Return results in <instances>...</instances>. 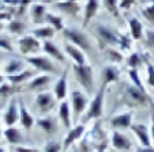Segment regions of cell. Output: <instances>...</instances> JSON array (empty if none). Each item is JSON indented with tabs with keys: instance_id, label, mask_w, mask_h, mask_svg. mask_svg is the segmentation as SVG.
I'll return each instance as SVG.
<instances>
[{
	"instance_id": "1",
	"label": "cell",
	"mask_w": 154,
	"mask_h": 152,
	"mask_svg": "<svg viewBox=\"0 0 154 152\" xmlns=\"http://www.w3.org/2000/svg\"><path fill=\"white\" fill-rule=\"evenodd\" d=\"M93 33L100 50H104L109 46H117L120 35H122V33H119L115 27L104 25V23H96L93 27Z\"/></svg>"
},
{
	"instance_id": "2",
	"label": "cell",
	"mask_w": 154,
	"mask_h": 152,
	"mask_svg": "<svg viewBox=\"0 0 154 152\" xmlns=\"http://www.w3.org/2000/svg\"><path fill=\"white\" fill-rule=\"evenodd\" d=\"M122 99L128 107H140V106L143 107L149 102H151L147 92L139 90L134 84H128V86H125L123 88Z\"/></svg>"
},
{
	"instance_id": "3",
	"label": "cell",
	"mask_w": 154,
	"mask_h": 152,
	"mask_svg": "<svg viewBox=\"0 0 154 152\" xmlns=\"http://www.w3.org/2000/svg\"><path fill=\"white\" fill-rule=\"evenodd\" d=\"M72 73L75 80L79 83V86L87 92L91 94L94 91V73L93 68L89 63L79 65V64H74L72 65Z\"/></svg>"
},
{
	"instance_id": "4",
	"label": "cell",
	"mask_w": 154,
	"mask_h": 152,
	"mask_svg": "<svg viewBox=\"0 0 154 152\" xmlns=\"http://www.w3.org/2000/svg\"><path fill=\"white\" fill-rule=\"evenodd\" d=\"M71 110H72V121H78L82 115L86 113L87 106L90 103L89 94H86L82 90H72L71 91Z\"/></svg>"
},
{
	"instance_id": "5",
	"label": "cell",
	"mask_w": 154,
	"mask_h": 152,
	"mask_svg": "<svg viewBox=\"0 0 154 152\" xmlns=\"http://www.w3.org/2000/svg\"><path fill=\"white\" fill-rule=\"evenodd\" d=\"M105 88L106 87L101 86V88L98 90V92H96L93 97V99L90 100V103L87 106V110L83 115V121L87 122V121L91 120H98L101 118L102 113H104V98H105Z\"/></svg>"
},
{
	"instance_id": "6",
	"label": "cell",
	"mask_w": 154,
	"mask_h": 152,
	"mask_svg": "<svg viewBox=\"0 0 154 152\" xmlns=\"http://www.w3.org/2000/svg\"><path fill=\"white\" fill-rule=\"evenodd\" d=\"M61 34L67 41H70V43L81 48L83 52H90L91 50L90 38L87 37V34L83 33L82 30L75 29V27H64Z\"/></svg>"
},
{
	"instance_id": "7",
	"label": "cell",
	"mask_w": 154,
	"mask_h": 152,
	"mask_svg": "<svg viewBox=\"0 0 154 152\" xmlns=\"http://www.w3.org/2000/svg\"><path fill=\"white\" fill-rule=\"evenodd\" d=\"M26 63L30 64L35 71H40L42 73H56L57 72V67H56L53 58L45 55H34V56H27Z\"/></svg>"
},
{
	"instance_id": "8",
	"label": "cell",
	"mask_w": 154,
	"mask_h": 152,
	"mask_svg": "<svg viewBox=\"0 0 154 152\" xmlns=\"http://www.w3.org/2000/svg\"><path fill=\"white\" fill-rule=\"evenodd\" d=\"M56 97L53 92L51 91H41L37 92L35 95V107H37L38 113L41 115L51 114L53 109L56 106Z\"/></svg>"
},
{
	"instance_id": "9",
	"label": "cell",
	"mask_w": 154,
	"mask_h": 152,
	"mask_svg": "<svg viewBox=\"0 0 154 152\" xmlns=\"http://www.w3.org/2000/svg\"><path fill=\"white\" fill-rule=\"evenodd\" d=\"M18 46H19V52L25 57L34 56L40 50H42V43L34 35H22L18 41Z\"/></svg>"
},
{
	"instance_id": "10",
	"label": "cell",
	"mask_w": 154,
	"mask_h": 152,
	"mask_svg": "<svg viewBox=\"0 0 154 152\" xmlns=\"http://www.w3.org/2000/svg\"><path fill=\"white\" fill-rule=\"evenodd\" d=\"M132 120H134V112L128 110L124 113H119V114L113 115L111 118V128L113 130H123V129H130L132 125Z\"/></svg>"
},
{
	"instance_id": "11",
	"label": "cell",
	"mask_w": 154,
	"mask_h": 152,
	"mask_svg": "<svg viewBox=\"0 0 154 152\" xmlns=\"http://www.w3.org/2000/svg\"><path fill=\"white\" fill-rule=\"evenodd\" d=\"M47 3H51L52 7L59 10L60 12L70 16H78V14L82 11V4L76 3V1H70V0H60V1H49L47 0Z\"/></svg>"
},
{
	"instance_id": "12",
	"label": "cell",
	"mask_w": 154,
	"mask_h": 152,
	"mask_svg": "<svg viewBox=\"0 0 154 152\" xmlns=\"http://www.w3.org/2000/svg\"><path fill=\"white\" fill-rule=\"evenodd\" d=\"M52 82V76L51 73H41V75H35V78H33L32 80H29V83L26 84L25 91L27 92H41L49 86V83Z\"/></svg>"
},
{
	"instance_id": "13",
	"label": "cell",
	"mask_w": 154,
	"mask_h": 152,
	"mask_svg": "<svg viewBox=\"0 0 154 152\" xmlns=\"http://www.w3.org/2000/svg\"><path fill=\"white\" fill-rule=\"evenodd\" d=\"M3 122L6 126H15V124L19 122V105L17 99L11 98L6 110L3 113Z\"/></svg>"
},
{
	"instance_id": "14",
	"label": "cell",
	"mask_w": 154,
	"mask_h": 152,
	"mask_svg": "<svg viewBox=\"0 0 154 152\" xmlns=\"http://www.w3.org/2000/svg\"><path fill=\"white\" fill-rule=\"evenodd\" d=\"M35 124H37L38 128L42 129L44 132H45V135H48V136L55 135L59 129V118L53 117V115H51V114L42 115V117L37 118Z\"/></svg>"
},
{
	"instance_id": "15",
	"label": "cell",
	"mask_w": 154,
	"mask_h": 152,
	"mask_svg": "<svg viewBox=\"0 0 154 152\" xmlns=\"http://www.w3.org/2000/svg\"><path fill=\"white\" fill-rule=\"evenodd\" d=\"M111 143H112V147L116 151H120V152H128L132 148V140L125 133L119 132V130H113L111 137Z\"/></svg>"
},
{
	"instance_id": "16",
	"label": "cell",
	"mask_w": 154,
	"mask_h": 152,
	"mask_svg": "<svg viewBox=\"0 0 154 152\" xmlns=\"http://www.w3.org/2000/svg\"><path fill=\"white\" fill-rule=\"evenodd\" d=\"M57 118L64 128H72V110H71V103L67 99L60 100L59 105V112H57Z\"/></svg>"
},
{
	"instance_id": "17",
	"label": "cell",
	"mask_w": 154,
	"mask_h": 152,
	"mask_svg": "<svg viewBox=\"0 0 154 152\" xmlns=\"http://www.w3.org/2000/svg\"><path fill=\"white\" fill-rule=\"evenodd\" d=\"M85 130H86L85 124H79V125H75L74 128H70L63 140V151H67L72 144H75L76 140H79L85 135Z\"/></svg>"
},
{
	"instance_id": "18",
	"label": "cell",
	"mask_w": 154,
	"mask_h": 152,
	"mask_svg": "<svg viewBox=\"0 0 154 152\" xmlns=\"http://www.w3.org/2000/svg\"><path fill=\"white\" fill-rule=\"evenodd\" d=\"M130 129L132 130V133L138 137V140H139V143L142 147H150L151 145L150 129H149L145 124H132Z\"/></svg>"
},
{
	"instance_id": "19",
	"label": "cell",
	"mask_w": 154,
	"mask_h": 152,
	"mask_svg": "<svg viewBox=\"0 0 154 152\" xmlns=\"http://www.w3.org/2000/svg\"><path fill=\"white\" fill-rule=\"evenodd\" d=\"M100 7H101L100 0H87L86 6H85V11H83L82 27H87V25L96 18V15L100 11Z\"/></svg>"
},
{
	"instance_id": "20",
	"label": "cell",
	"mask_w": 154,
	"mask_h": 152,
	"mask_svg": "<svg viewBox=\"0 0 154 152\" xmlns=\"http://www.w3.org/2000/svg\"><path fill=\"white\" fill-rule=\"evenodd\" d=\"M42 50L45 52V55L49 56L51 58H53L55 61H59V63H66V55L60 50L57 45H56L53 41L48 40L42 42Z\"/></svg>"
},
{
	"instance_id": "21",
	"label": "cell",
	"mask_w": 154,
	"mask_h": 152,
	"mask_svg": "<svg viewBox=\"0 0 154 152\" xmlns=\"http://www.w3.org/2000/svg\"><path fill=\"white\" fill-rule=\"evenodd\" d=\"M3 136L7 143L14 147L22 145V143H23V140H25V136H23V133H22V130H20L19 128H17V126H7L3 132Z\"/></svg>"
},
{
	"instance_id": "22",
	"label": "cell",
	"mask_w": 154,
	"mask_h": 152,
	"mask_svg": "<svg viewBox=\"0 0 154 152\" xmlns=\"http://www.w3.org/2000/svg\"><path fill=\"white\" fill-rule=\"evenodd\" d=\"M48 8L47 4L44 3H33L30 6V16H32L33 23L35 25H41L47 20V15H48Z\"/></svg>"
},
{
	"instance_id": "23",
	"label": "cell",
	"mask_w": 154,
	"mask_h": 152,
	"mask_svg": "<svg viewBox=\"0 0 154 152\" xmlns=\"http://www.w3.org/2000/svg\"><path fill=\"white\" fill-rule=\"evenodd\" d=\"M53 94H55L57 100H64L67 98L68 92V82H67V71H64L60 75V78L56 80L55 87H53Z\"/></svg>"
},
{
	"instance_id": "24",
	"label": "cell",
	"mask_w": 154,
	"mask_h": 152,
	"mask_svg": "<svg viewBox=\"0 0 154 152\" xmlns=\"http://www.w3.org/2000/svg\"><path fill=\"white\" fill-rule=\"evenodd\" d=\"M64 53L74 61V64H79V65H83V64H87L86 60V55L82 50L81 48L72 45V43H67L66 48H64Z\"/></svg>"
},
{
	"instance_id": "25",
	"label": "cell",
	"mask_w": 154,
	"mask_h": 152,
	"mask_svg": "<svg viewBox=\"0 0 154 152\" xmlns=\"http://www.w3.org/2000/svg\"><path fill=\"white\" fill-rule=\"evenodd\" d=\"M127 25H128V29H130V35L134 41H139L145 37V29H143V25L138 18H135V16L128 18Z\"/></svg>"
},
{
	"instance_id": "26",
	"label": "cell",
	"mask_w": 154,
	"mask_h": 152,
	"mask_svg": "<svg viewBox=\"0 0 154 152\" xmlns=\"http://www.w3.org/2000/svg\"><path fill=\"white\" fill-rule=\"evenodd\" d=\"M120 78V69L116 65H106L104 67L101 72V79H102V84L101 86L106 87L108 84H112L115 82H117Z\"/></svg>"
},
{
	"instance_id": "27",
	"label": "cell",
	"mask_w": 154,
	"mask_h": 152,
	"mask_svg": "<svg viewBox=\"0 0 154 152\" xmlns=\"http://www.w3.org/2000/svg\"><path fill=\"white\" fill-rule=\"evenodd\" d=\"M19 122L25 130H30L33 128V125L35 124V118L27 110V107L25 106V103L22 100L19 102Z\"/></svg>"
},
{
	"instance_id": "28",
	"label": "cell",
	"mask_w": 154,
	"mask_h": 152,
	"mask_svg": "<svg viewBox=\"0 0 154 152\" xmlns=\"http://www.w3.org/2000/svg\"><path fill=\"white\" fill-rule=\"evenodd\" d=\"M33 76H35V69H23V71L19 72V73L7 76V80H8L11 84L20 86L22 83H26L27 80H32Z\"/></svg>"
},
{
	"instance_id": "29",
	"label": "cell",
	"mask_w": 154,
	"mask_h": 152,
	"mask_svg": "<svg viewBox=\"0 0 154 152\" xmlns=\"http://www.w3.org/2000/svg\"><path fill=\"white\" fill-rule=\"evenodd\" d=\"M25 63L26 60H20V58H10L3 67V72L10 76V75H15V73H19L25 69Z\"/></svg>"
},
{
	"instance_id": "30",
	"label": "cell",
	"mask_w": 154,
	"mask_h": 152,
	"mask_svg": "<svg viewBox=\"0 0 154 152\" xmlns=\"http://www.w3.org/2000/svg\"><path fill=\"white\" fill-rule=\"evenodd\" d=\"M102 52L105 53V58L112 64H119L125 60L124 56H123V52L117 46H109V48L104 49Z\"/></svg>"
},
{
	"instance_id": "31",
	"label": "cell",
	"mask_w": 154,
	"mask_h": 152,
	"mask_svg": "<svg viewBox=\"0 0 154 152\" xmlns=\"http://www.w3.org/2000/svg\"><path fill=\"white\" fill-rule=\"evenodd\" d=\"M56 33L57 31H56L52 26H49V25L35 27V29L33 30V35H34L35 38H38V40H42V41H48V40H51V38H53Z\"/></svg>"
},
{
	"instance_id": "32",
	"label": "cell",
	"mask_w": 154,
	"mask_h": 152,
	"mask_svg": "<svg viewBox=\"0 0 154 152\" xmlns=\"http://www.w3.org/2000/svg\"><path fill=\"white\" fill-rule=\"evenodd\" d=\"M6 29L8 30L10 34L23 35L25 31H26V23L22 22V20H19V19H11L8 23H7Z\"/></svg>"
},
{
	"instance_id": "33",
	"label": "cell",
	"mask_w": 154,
	"mask_h": 152,
	"mask_svg": "<svg viewBox=\"0 0 154 152\" xmlns=\"http://www.w3.org/2000/svg\"><path fill=\"white\" fill-rule=\"evenodd\" d=\"M140 14L146 22L154 25V0H150L140 7Z\"/></svg>"
},
{
	"instance_id": "34",
	"label": "cell",
	"mask_w": 154,
	"mask_h": 152,
	"mask_svg": "<svg viewBox=\"0 0 154 152\" xmlns=\"http://www.w3.org/2000/svg\"><path fill=\"white\" fill-rule=\"evenodd\" d=\"M45 22L52 26L56 31H63L64 30V22H63V18L60 15H56V14H52V12H48L47 15V20Z\"/></svg>"
},
{
	"instance_id": "35",
	"label": "cell",
	"mask_w": 154,
	"mask_h": 152,
	"mask_svg": "<svg viewBox=\"0 0 154 152\" xmlns=\"http://www.w3.org/2000/svg\"><path fill=\"white\" fill-rule=\"evenodd\" d=\"M143 63H145V56H140L138 52H132L125 58L127 67L128 68H132V69H138Z\"/></svg>"
},
{
	"instance_id": "36",
	"label": "cell",
	"mask_w": 154,
	"mask_h": 152,
	"mask_svg": "<svg viewBox=\"0 0 154 152\" xmlns=\"http://www.w3.org/2000/svg\"><path fill=\"white\" fill-rule=\"evenodd\" d=\"M20 90L18 88V86L15 84H11L10 82H4V83L0 84V97L2 98H12L14 94L19 92Z\"/></svg>"
},
{
	"instance_id": "37",
	"label": "cell",
	"mask_w": 154,
	"mask_h": 152,
	"mask_svg": "<svg viewBox=\"0 0 154 152\" xmlns=\"http://www.w3.org/2000/svg\"><path fill=\"white\" fill-rule=\"evenodd\" d=\"M104 3V7L109 14L112 15L113 18L119 19L120 18V3L119 0H102Z\"/></svg>"
},
{
	"instance_id": "38",
	"label": "cell",
	"mask_w": 154,
	"mask_h": 152,
	"mask_svg": "<svg viewBox=\"0 0 154 152\" xmlns=\"http://www.w3.org/2000/svg\"><path fill=\"white\" fill-rule=\"evenodd\" d=\"M128 78H130V80H131V84H134V86H137L139 90L147 92L146 88L143 87L142 79H140V76H139V71H138V69H132V68L128 69Z\"/></svg>"
},
{
	"instance_id": "39",
	"label": "cell",
	"mask_w": 154,
	"mask_h": 152,
	"mask_svg": "<svg viewBox=\"0 0 154 152\" xmlns=\"http://www.w3.org/2000/svg\"><path fill=\"white\" fill-rule=\"evenodd\" d=\"M63 151V143L56 140H51L44 145V152H61Z\"/></svg>"
},
{
	"instance_id": "40",
	"label": "cell",
	"mask_w": 154,
	"mask_h": 152,
	"mask_svg": "<svg viewBox=\"0 0 154 152\" xmlns=\"http://www.w3.org/2000/svg\"><path fill=\"white\" fill-rule=\"evenodd\" d=\"M131 45H132V38H131V35H128V34H123V33H122L117 48H119L120 50H122V52H124V50H128V49L131 48Z\"/></svg>"
},
{
	"instance_id": "41",
	"label": "cell",
	"mask_w": 154,
	"mask_h": 152,
	"mask_svg": "<svg viewBox=\"0 0 154 152\" xmlns=\"http://www.w3.org/2000/svg\"><path fill=\"white\" fill-rule=\"evenodd\" d=\"M145 64H146V71H147V83L151 88H154V64H151L146 56H145Z\"/></svg>"
},
{
	"instance_id": "42",
	"label": "cell",
	"mask_w": 154,
	"mask_h": 152,
	"mask_svg": "<svg viewBox=\"0 0 154 152\" xmlns=\"http://www.w3.org/2000/svg\"><path fill=\"white\" fill-rule=\"evenodd\" d=\"M0 49L6 50V52H14V46H12L11 41L4 35H0Z\"/></svg>"
},
{
	"instance_id": "43",
	"label": "cell",
	"mask_w": 154,
	"mask_h": 152,
	"mask_svg": "<svg viewBox=\"0 0 154 152\" xmlns=\"http://www.w3.org/2000/svg\"><path fill=\"white\" fill-rule=\"evenodd\" d=\"M145 41L150 48L154 49V30H146L145 31Z\"/></svg>"
},
{
	"instance_id": "44",
	"label": "cell",
	"mask_w": 154,
	"mask_h": 152,
	"mask_svg": "<svg viewBox=\"0 0 154 152\" xmlns=\"http://www.w3.org/2000/svg\"><path fill=\"white\" fill-rule=\"evenodd\" d=\"M14 149L15 152H41L35 147H27V145H17Z\"/></svg>"
},
{
	"instance_id": "45",
	"label": "cell",
	"mask_w": 154,
	"mask_h": 152,
	"mask_svg": "<svg viewBox=\"0 0 154 152\" xmlns=\"http://www.w3.org/2000/svg\"><path fill=\"white\" fill-rule=\"evenodd\" d=\"M135 1H137V0H120V8H123V10L131 8V6H132Z\"/></svg>"
},
{
	"instance_id": "46",
	"label": "cell",
	"mask_w": 154,
	"mask_h": 152,
	"mask_svg": "<svg viewBox=\"0 0 154 152\" xmlns=\"http://www.w3.org/2000/svg\"><path fill=\"white\" fill-rule=\"evenodd\" d=\"M4 6H10V7H19L20 6V0H3Z\"/></svg>"
},
{
	"instance_id": "47",
	"label": "cell",
	"mask_w": 154,
	"mask_h": 152,
	"mask_svg": "<svg viewBox=\"0 0 154 152\" xmlns=\"http://www.w3.org/2000/svg\"><path fill=\"white\" fill-rule=\"evenodd\" d=\"M137 152H154V147H138L137 148Z\"/></svg>"
},
{
	"instance_id": "48",
	"label": "cell",
	"mask_w": 154,
	"mask_h": 152,
	"mask_svg": "<svg viewBox=\"0 0 154 152\" xmlns=\"http://www.w3.org/2000/svg\"><path fill=\"white\" fill-rule=\"evenodd\" d=\"M150 120H151V125H150V135H151V140H153V143H154V113H151Z\"/></svg>"
},
{
	"instance_id": "49",
	"label": "cell",
	"mask_w": 154,
	"mask_h": 152,
	"mask_svg": "<svg viewBox=\"0 0 154 152\" xmlns=\"http://www.w3.org/2000/svg\"><path fill=\"white\" fill-rule=\"evenodd\" d=\"M3 29H6V25H4V22H2V20H0V31H2Z\"/></svg>"
},
{
	"instance_id": "50",
	"label": "cell",
	"mask_w": 154,
	"mask_h": 152,
	"mask_svg": "<svg viewBox=\"0 0 154 152\" xmlns=\"http://www.w3.org/2000/svg\"><path fill=\"white\" fill-rule=\"evenodd\" d=\"M2 83H4V76L0 73V84H2Z\"/></svg>"
},
{
	"instance_id": "51",
	"label": "cell",
	"mask_w": 154,
	"mask_h": 152,
	"mask_svg": "<svg viewBox=\"0 0 154 152\" xmlns=\"http://www.w3.org/2000/svg\"><path fill=\"white\" fill-rule=\"evenodd\" d=\"M0 152H7V149L4 148V147H2V145H0Z\"/></svg>"
},
{
	"instance_id": "52",
	"label": "cell",
	"mask_w": 154,
	"mask_h": 152,
	"mask_svg": "<svg viewBox=\"0 0 154 152\" xmlns=\"http://www.w3.org/2000/svg\"><path fill=\"white\" fill-rule=\"evenodd\" d=\"M70 1H76V3H81L82 0H70Z\"/></svg>"
},
{
	"instance_id": "53",
	"label": "cell",
	"mask_w": 154,
	"mask_h": 152,
	"mask_svg": "<svg viewBox=\"0 0 154 152\" xmlns=\"http://www.w3.org/2000/svg\"><path fill=\"white\" fill-rule=\"evenodd\" d=\"M96 152H101V151H96Z\"/></svg>"
}]
</instances>
